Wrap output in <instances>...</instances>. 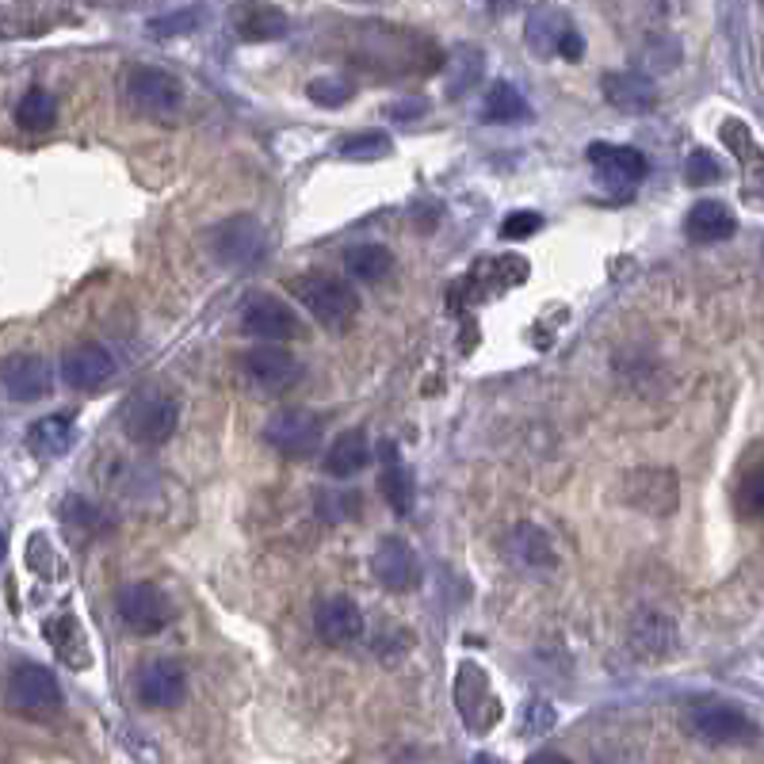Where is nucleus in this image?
<instances>
[{"instance_id": "obj_1", "label": "nucleus", "mask_w": 764, "mask_h": 764, "mask_svg": "<svg viewBox=\"0 0 764 764\" xmlns=\"http://www.w3.org/2000/svg\"><path fill=\"white\" fill-rule=\"evenodd\" d=\"M291 295L306 306V314L314 317L325 329H348L359 314V295L352 291V283L337 279V276H322V272H310V276H295L291 279Z\"/></svg>"}, {"instance_id": "obj_2", "label": "nucleus", "mask_w": 764, "mask_h": 764, "mask_svg": "<svg viewBox=\"0 0 764 764\" xmlns=\"http://www.w3.org/2000/svg\"><path fill=\"white\" fill-rule=\"evenodd\" d=\"M620 497L646 517H669L681 505V478L673 467H631L620 478Z\"/></svg>"}, {"instance_id": "obj_3", "label": "nucleus", "mask_w": 764, "mask_h": 764, "mask_svg": "<svg viewBox=\"0 0 764 764\" xmlns=\"http://www.w3.org/2000/svg\"><path fill=\"white\" fill-rule=\"evenodd\" d=\"M123 96L134 111L150 119H173L184 108V84L173 73L153 70V65H134L123 81Z\"/></svg>"}, {"instance_id": "obj_4", "label": "nucleus", "mask_w": 764, "mask_h": 764, "mask_svg": "<svg viewBox=\"0 0 764 764\" xmlns=\"http://www.w3.org/2000/svg\"><path fill=\"white\" fill-rule=\"evenodd\" d=\"M123 425L134 444H142V448H161V444H169L176 436L180 401L169 398V394H139V398L131 401V409H126Z\"/></svg>"}, {"instance_id": "obj_5", "label": "nucleus", "mask_w": 764, "mask_h": 764, "mask_svg": "<svg viewBox=\"0 0 764 764\" xmlns=\"http://www.w3.org/2000/svg\"><path fill=\"white\" fill-rule=\"evenodd\" d=\"M8 703L20 715H54V711H62V684L47 665L23 661L8 676Z\"/></svg>"}, {"instance_id": "obj_6", "label": "nucleus", "mask_w": 764, "mask_h": 764, "mask_svg": "<svg viewBox=\"0 0 764 764\" xmlns=\"http://www.w3.org/2000/svg\"><path fill=\"white\" fill-rule=\"evenodd\" d=\"M689 730L711 745H745L757 742V723L745 711L726 707V703H700L689 711Z\"/></svg>"}, {"instance_id": "obj_7", "label": "nucleus", "mask_w": 764, "mask_h": 764, "mask_svg": "<svg viewBox=\"0 0 764 764\" xmlns=\"http://www.w3.org/2000/svg\"><path fill=\"white\" fill-rule=\"evenodd\" d=\"M264 440L287 459H306L322 448V417L306 414V409H279L264 425Z\"/></svg>"}, {"instance_id": "obj_8", "label": "nucleus", "mask_w": 764, "mask_h": 764, "mask_svg": "<svg viewBox=\"0 0 764 764\" xmlns=\"http://www.w3.org/2000/svg\"><path fill=\"white\" fill-rule=\"evenodd\" d=\"M134 692H139V700L145 703V707H157V711L180 707L184 695H187L184 665L173 658L145 661V665L139 669V676H134Z\"/></svg>"}, {"instance_id": "obj_9", "label": "nucleus", "mask_w": 764, "mask_h": 764, "mask_svg": "<svg viewBox=\"0 0 764 764\" xmlns=\"http://www.w3.org/2000/svg\"><path fill=\"white\" fill-rule=\"evenodd\" d=\"M169 615H173V604L157 585L150 581H139V585H126L119 592V620L131 627L134 634H157L165 631Z\"/></svg>"}, {"instance_id": "obj_10", "label": "nucleus", "mask_w": 764, "mask_h": 764, "mask_svg": "<svg viewBox=\"0 0 764 764\" xmlns=\"http://www.w3.org/2000/svg\"><path fill=\"white\" fill-rule=\"evenodd\" d=\"M371 573L386 592H414L420 585L417 551L401 536H386L371 554Z\"/></svg>"}, {"instance_id": "obj_11", "label": "nucleus", "mask_w": 764, "mask_h": 764, "mask_svg": "<svg viewBox=\"0 0 764 764\" xmlns=\"http://www.w3.org/2000/svg\"><path fill=\"white\" fill-rule=\"evenodd\" d=\"M211 245H214V256H218V261L245 268V264L261 261L264 248H268V237H264L261 222L248 218V214H237V218H226L218 230H214Z\"/></svg>"}, {"instance_id": "obj_12", "label": "nucleus", "mask_w": 764, "mask_h": 764, "mask_svg": "<svg viewBox=\"0 0 764 764\" xmlns=\"http://www.w3.org/2000/svg\"><path fill=\"white\" fill-rule=\"evenodd\" d=\"M242 329L256 340L268 345H283V340L298 337V317L291 314V306H283L272 295H248L242 303Z\"/></svg>"}, {"instance_id": "obj_13", "label": "nucleus", "mask_w": 764, "mask_h": 764, "mask_svg": "<svg viewBox=\"0 0 764 764\" xmlns=\"http://www.w3.org/2000/svg\"><path fill=\"white\" fill-rule=\"evenodd\" d=\"M589 161L597 169L600 184L604 187H634L650 176V161L642 150L634 145H608V142H592L589 145Z\"/></svg>"}, {"instance_id": "obj_14", "label": "nucleus", "mask_w": 764, "mask_h": 764, "mask_svg": "<svg viewBox=\"0 0 764 764\" xmlns=\"http://www.w3.org/2000/svg\"><path fill=\"white\" fill-rule=\"evenodd\" d=\"M245 371L261 390L268 394H287L291 386L303 383V364L291 356L283 345H261L245 356Z\"/></svg>"}, {"instance_id": "obj_15", "label": "nucleus", "mask_w": 764, "mask_h": 764, "mask_svg": "<svg viewBox=\"0 0 764 764\" xmlns=\"http://www.w3.org/2000/svg\"><path fill=\"white\" fill-rule=\"evenodd\" d=\"M314 631L325 646H352L364 639V612L348 597H325L314 608Z\"/></svg>"}, {"instance_id": "obj_16", "label": "nucleus", "mask_w": 764, "mask_h": 764, "mask_svg": "<svg viewBox=\"0 0 764 764\" xmlns=\"http://www.w3.org/2000/svg\"><path fill=\"white\" fill-rule=\"evenodd\" d=\"M0 379H4V394L12 401H39L50 394L54 386V371L42 356H31V352H16V356L4 359L0 367Z\"/></svg>"}, {"instance_id": "obj_17", "label": "nucleus", "mask_w": 764, "mask_h": 764, "mask_svg": "<svg viewBox=\"0 0 764 764\" xmlns=\"http://www.w3.org/2000/svg\"><path fill=\"white\" fill-rule=\"evenodd\" d=\"M115 375V359L104 345H73L62 356V383L73 390H100Z\"/></svg>"}, {"instance_id": "obj_18", "label": "nucleus", "mask_w": 764, "mask_h": 764, "mask_svg": "<svg viewBox=\"0 0 764 764\" xmlns=\"http://www.w3.org/2000/svg\"><path fill=\"white\" fill-rule=\"evenodd\" d=\"M573 35V23L566 8L558 4H536L523 20V39H528L531 54L539 58H562V42Z\"/></svg>"}, {"instance_id": "obj_19", "label": "nucleus", "mask_w": 764, "mask_h": 764, "mask_svg": "<svg viewBox=\"0 0 764 764\" xmlns=\"http://www.w3.org/2000/svg\"><path fill=\"white\" fill-rule=\"evenodd\" d=\"M505 558H509L512 566H520V570H554L558 566V551L551 543V536H547L539 523H517V528L505 536Z\"/></svg>"}, {"instance_id": "obj_20", "label": "nucleus", "mask_w": 764, "mask_h": 764, "mask_svg": "<svg viewBox=\"0 0 764 764\" xmlns=\"http://www.w3.org/2000/svg\"><path fill=\"white\" fill-rule=\"evenodd\" d=\"M604 89V100L623 115H646V111L658 108V89L646 73H634V70H620V73H604L600 81Z\"/></svg>"}, {"instance_id": "obj_21", "label": "nucleus", "mask_w": 764, "mask_h": 764, "mask_svg": "<svg viewBox=\"0 0 764 764\" xmlns=\"http://www.w3.org/2000/svg\"><path fill=\"white\" fill-rule=\"evenodd\" d=\"M631 650L642 661H661L676 650V623L665 612H639L631 623Z\"/></svg>"}, {"instance_id": "obj_22", "label": "nucleus", "mask_w": 764, "mask_h": 764, "mask_svg": "<svg viewBox=\"0 0 764 764\" xmlns=\"http://www.w3.org/2000/svg\"><path fill=\"white\" fill-rule=\"evenodd\" d=\"M455 703H459L470 730H478V711H486L489 723H497V700L489 695V681L475 661H462L459 673H455Z\"/></svg>"}, {"instance_id": "obj_23", "label": "nucleus", "mask_w": 764, "mask_h": 764, "mask_svg": "<svg viewBox=\"0 0 764 764\" xmlns=\"http://www.w3.org/2000/svg\"><path fill=\"white\" fill-rule=\"evenodd\" d=\"M734 230H737L734 211L719 200H700L689 214H684V234H689V242L695 245L726 242V237H734Z\"/></svg>"}, {"instance_id": "obj_24", "label": "nucleus", "mask_w": 764, "mask_h": 764, "mask_svg": "<svg viewBox=\"0 0 764 764\" xmlns=\"http://www.w3.org/2000/svg\"><path fill=\"white\" fill-rule=\"evenodd\" d=\"M379 489L386 497V505H390L398 517H406L409 509H414V475H409V467L401 462V455L394 444H383L379 448Z\"/></svg>"}, {"instance_id": "obj_25", "label": "nucleus", "mask_w": 764, "mask_h": 764, "mask_svg": "<svg viewBox=\"0 0 764 764\" xmlns=\"http://www.w3.org/2000/svg\"><path fill=\"white\" fill-rule=\"evenodd\" d=\"M723 142L737 153V157H742L745 192H750V200L757 203V192H764V153H761V145L753 142L750 126L737 123V119H726V123H723Z\"/></svg>"}, {"instance_id": "obj_26", "label": "nucleus", "mask_w": 764, "mask_h": 764, "mask_svg": "<svg viewBox=\"0 0 764 764\" xmlns=\"http://www.w3.org/2000/svg\"><path fill=\"white\" fill-rule=\"evenodd\" d=\"M234 28L245 42H272V39L287 35V12L276 4H261V0H253V4L237 8Z\"/></svg>"}, {"instance_id": "obj_27", "label": "nucleus", "mask_w": 764, "mask_h": 764, "mask_svg": "<svg viewBox=\"0 0 764 764\" xmlns=\"http://www.w3.org/2000/svg\"><path fill=\"white\" fill-rule=\"evenodd\" d=\"M42 634L47 642L54 646V654L65 661L70 669H89L92 654H89V642H84V631L73 615H54V620L42 623Z\"/></svg>"}, {"instance_id": "obj_28", "label": "nucleus", "mask_w": 764, "mask_h": 764, "mask_svg": "<svg viewBox=\"0 0 764 764\" xmlns=\"http://www.w3.org/2000/svg\"><path fill=\"white\" fill-rule=\"evenodd\" d=\"M367 459H371L367 432L364 428H348V432L337 436V444L329 448V455H325V470H329L333 478H352L367 467Z\"/></svg>"}, {"instance_id": "obj_29", "label": "nucleus", "mask_w": 764, "mask_h": 764, "mask_svg": "<svg viewBox=\"0 0 764 764\" xmlns=\"http://www.w3.org/2000/svg\"><path fill=\"white\" fill-rule=\"evenodd\" d=\"M482 119L497 126H509V123L531 119V108H528V100L520 96V89H512L509 81H497V84H489V92H486Z\"/></svg>"}, {"instance_id": "obj_30", "label": "nucleus", "mask_w": 764, "mask_h": 764, "mask_svg": "<svg viewBox=\"0 0 764 764\" xmlns=\"http://www.w3.org/2000/svg\"><path fill=\"white\" fill-rule=\"evenodd\" d=\"M28 444L39 455H47V459H58V455H65L77 444V425L70 417H42L31 425Z\"/></svg>"}, {"instance_id": "obj_31", "label": "nucleus", "mask_w": 764, "mask_h": 764, "mask_svg": "<svg viewBox=\"0 0 764 764\" xmlns=\"http://www.w3.org/2000/svg\"><path fill=\"white\" fill-rule=\"evenodd\" d=\"M345 268H348V276L359 283H379L390 276L394 256L386 245H352L345 253Z\"/></svg>"}, {"instance_id": "obj_32", "label": "nucleus", "mask_w": 764, "mask_h": 764, "mask_svg": "<svg viewBox=\"0 0 764 764\" xmlns=\"http://www.w3.org/2000/svg\"><path fill=\"white\" fill-rule=\"evenodd\" d=\"M16 123H20V131H31V134L50 131L58 123V100L47 89L23 92V100L16 104Z\"/></svg>"}, {"instance_id": "obj_33", "label": "nucleus", "mask_w": 764, "mask_h": 764, "mask_svg": "<svg viewBox=\"0 0 764 764\" xmlns=\"http://www.w3.org/2000/svg\"><path fill=\"white\" fill-rule=\"evenodd\" d=\"M448 92L451 96H462L467 89H475L482 81V50L478 47H459L448 65Z\"/></svg>"}, {"instance_id": "obj_34", "label": "nucleus", "mask_w": 764, "mask_h": 764, "mask_svg": "<svg viewBox=\"0 0 764 764\" xmlns=\"http://www.w3.org/2000/svg\"><path fill=\"white\" fill-rule=\"evenodd\" d=\"M337 150L345 161H383L394 153V142L383 131H359V134H348Z\"/></svg>"}, {"instance_id": "obj_35", "label": "nucleus", "mask_w": 764, "mask_h": 764, "mask_svg": "<svg viewBox=\"0 0 764 764\" xmlns=\"http://www.w3.org/2000/svg\"><path fill=\"white\" fill-rule=\"evenodd\" d=\"M62 520L73 523V528H81V531H100V528H108V523H111L104 512H100L92 501H84L81 493H73L70 501L62 505Z\"/></svg>"}, {"instance_id": "obj_36", "label": "nucleus", "mask_w": 764, "mask_h": 764, "mask_svg": "<svg viewBox=\"0 0 764 764\" xmlns=\"http://www.w3.org/2000/svg\"><path fill=\"white\" fill-rule=\"evenodd\" d=\"M119 742H123V750L131 753V757L139 761V764H165V757H161V750H157V742H150V737H145L139 726H131V723L119 726Z\"/></svg>"}, {"instance_id": "obj_37", "label": "nucleus", "mask_w": 764, "mask_h": 764, "mask_svg": "<svg viewBox=\"0 0 764 764\" xmlns=\"http://www.w3.org/2000/svg\"><path fill=\"white\" fill-rule=\"evenodd\" d=\"M684 180H689V187H711L723 180V165H719L707 150H695L689 157V165H684Z\"/></svg>"}, {"instance_id": "obj_38", "label": "nucleus", "mask_w": 764, "mask_h": 764, "mask_svg": "<svg viewBox=\"0 0 764 764\" xmlns=\"http://www.w3.org/2000/svg\"><path fill=\"white\" fill-rule=\"evenodd\" d=\"M310 100H317L322 108H340L352 100V84L348 81H337V77H317V81H310Z\"/></svg>"}, {"instance_id": "obj_39", "label": "nucleus", "mask_w": 764, "mask_h": 764, "mask_svg": "<svg viewBox=\"0 0 764 764\" xmlns=\"http://www.w3.org/2000/svg\"><path fill=\"white\" fill-rule=\"evenodd\" d=\"M737 505H742L745 517L764 520V467H757L753 475H745L742 489H737Z\"/></svg>"}, {"instance_id": "obj_40", "label": "nucleus", "mask_w": 764, "mask_h": 764, "mask_svg": "<svg viewBox=\"0 0 764 764\" xmlns=\"http://www.w3.org/2000/svg\"><path fill=\"white\" fill-rule=\"evenodd\" d=\"M539 230H543V214L539 211H512L501 226V237L505 242H523V237L539 234Z\"/></svg>"}, {"instance_id": "obj_41", "label": "nucleus", "mask_w": 764, "mask_h": 764, "mask_svg": "<svg viewBox=\"0 0 764 764\" xmlns=\"http://www.w3.org/2000/svg\"><path fill=\"white\" fill-rule=\"evenodd\" d=\"M554 707L547 700H531L528 703V711H523V734L528 737H539V734H547V730L554 726Z\"/></svg>"}, {"instance_id": "obj_42", "label": "nucleus", "mask_w": 764, "mask_h": 764, "mask_svg": "<svg viewBox=\"0 0 764 764\" xmlns=\"http://www.w3.org/2000/svg\"><path fill=\"white\" fill-rule=\"evenodd\" d=\"M317 512L322 520H345L356 512V493H317Z\"/></svg>"}, {"instance_id": "obj_43", "label": "nucleus", "mask_w": 764, "mask_h": 764, "mask_svg": "<svg viewBox=\"0 0 764 764\" xmlns=\"http://www.w3.org/2000/svg\"><path fill=\"white\" fill-rule=\"evenodd\" d=\"M195 20H200L195 12H176V16H169V20H153L150 31H157V35H180V31H192Z\"/></svg>"}, {"instance_id": "obj_44", "label": "nucleus", "mask_w": 764, "mask_h": 764, "mask_svg": "<svg viewBox=\"0 0 764 764\" xmlns=\"http://www.w3.org/2000/svg\"><path fill=\"white\" fill-rule=\"evenodd\" d=\"M50 558H54V551H50V543L42 536H35L28 543V566L39 573H54V566H50Z\"/></svg>"}, {"instance_id": "obj_45", "label": "nucleus", "mask_w": 764, "mask_h": 764, "mask_svg": "<svg viewBox=\"0 0 764 764\" xmlns=\"http://www.w3.org/2000/svg\"><path fill=\"white\" fill-rule=\"evenodd\" d=\"M581 54H585V39H581V31H573V35L562 42V58L566 62H581Z\"/></svg>"}, {"instance_id": "obj_46", "label": "nucleus", "mask_w": 764, "mask_h": 764, "mask_svg": "<svg viewBox=\"0 0 764 764\" xmlns=\"http://www.w3.org/2000/svg\"><path fill=\"white\" fill-rule=\"evenodd\" d=\"M523 764H570L562 757V753H536V757H528Z\"/></svg>"}, {"instance_id": "obj_47", "label": "nucleus", "mask_w": 764, "mask_h": 764, "mask_svg": "<svg viewBox=\"0 0 764 764\" xmlns=\"http://www.w3.org/2000/svg\"><path fill=\"white\" fill-rule=\"evenodd\" d=\"M489 8H493L497 16H505V12H512V8H517V0H489Z\"/></svg>"}, {"instance_id": "obj_48", "label": "nucleus", "mask_w": 764, "mask_h": 764, "mask_svg": "<svg viewBox=\"0 0 764 764\" xmlns=\"http://www.w3.org/2000/svg\"><path fill=\"white\" fill-rule=\"evenodd\" d=\"M425 108V104H409V108H390V115L394 119H409V115H417V111Z\"/></svg>"}, {"instance_id": "obj_49", "label": "nucleus", "mask_w": 764, "mask_h": 764, "mask_svg": "<svg viewBox=\"0 0 764 764\" xmlns=\"http://www.w3.org/2000/svg\"><path fill=\"white\" fill-rule=\"evenodd\" d=\"M478 764H497V761H489V757H478Z\"/></svg>"}]
</instances>
